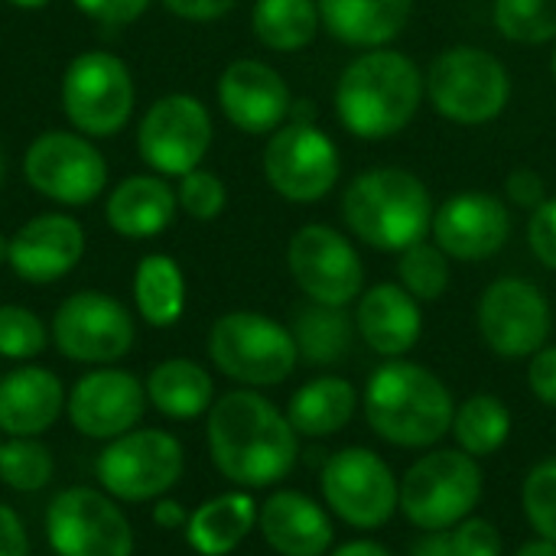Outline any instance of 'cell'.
I'll return each instance as SVG.
<instances>
[{"label":"cell","instance_id":"6da1fadb","mask_svg":"<svg viewBox=\"0 0 556 556\" xmlns=\"http://www.w3.org/2000/svg\"><path fill=\"white\" fill-rule=\"evenodd\" d=\"M205 440L215 469L238 489L283 482L300 456V433L287 410L254 388L222 394L205 414Z\"/></svg>","mask_w":556,"mask_h":556},{"label":"cell","instance_id":"7a4b0ae2","mask_svg":"<svg viewBox=\"0 0 556 556\" xmlns=\"http://www.w3.org/2000/svg\"><path fill=\"white\" fill-rule=\"evenodd\" d=\"M427 75L397 49H368L355 55L336 85L339 124L358 140L397 137L420 111Z\"/></svg>","mask_w":556,"mask_h":556},{"label":"cell","instance_id":"3957f363","mask_svg":"<svg viewBox=\"0 0 556 556\" xmlns=\"http://www.w3.org/2000/svg\"><path fill=\"white\" fill-rule=\"evenodd\" d=\"M371 430L391 446L427 450L453 430V394L430 368L388 358L371 371L362 397Z\"/></svg>","mask_w":556,"mask_h":556},{"label":"cell","instance_id":"277c9868","mask_svg":"<svg viewBox=\"0 0 556 556\" xmlns=\"http://www.w3.org/2000/svg\"><path fill=\"white\" fill-rule=\"evenodd\" d=\"M433 195L427 182L401 166L358 173L342 195L345 228L368 248L401 254L424 241L433 225Z\"/></svg>","mask_w":556,"mask_h":556},{"label":"cell","instance_id":"5b68a950","mask_svg":"<svg viewBox=\"0 0 556 556\" xmlns=\"http://www.w3.org/2000/svg\"><path fill=\"white\" fill-rule=\"evenodd\" d=\"M208 358L225 378L257 391L283 384L293 375L300 352L290 326L254 309H235L212 323Z\"/></svg>","mask_w":556,"mask_h":556},{"label":"cell","instance_id":"8992f818","mask_svg":"<svg viewBox=\"0 0 556 556\" xmlns=\"http://www.w3.org/2000/svg\"><path fill=\"white\" fill-rule=\"evenodd\" d=\"M427 98L459 127L492 124L511 101V72L479 46H450L427 68Z\"/></svg>","mask_w":556,"mask_h":556},{"label":"cell","instance_id":"52a82bcc","mask_svg":"<svg viewBox=\"0 0 556 556\" xmlns=\"http://www.w3.org/2000/svg\"><path fill=\"white\" fill-rule=\"evenodd\" d=\"M482 502V469L463 450H433L401 479V511L424 534L453 531Z\"/></svg>","mask_w":556,"mask_h":556},{"label":"cell","instance_id":"ba28073f","mask_svg":"<svg viewBox=\"0 0 556 556\" xmlns=\"http://www.w3.org/2000/svg\"><path fill=\"white\" fill-rule=\"evenodd\" d=\"M186 469L182 443L153 427H134L117 440H108L94 459V476L101 489L127 505H143L163 498L179 485Z\"/></svg>","mask_w":556,"mask_h":556},{"label":"cell","instance_id":"9c48e42d","mask_svg":"<svg viewBox=\"0 0 556 556\" xmlns=\"http://www.w3.org/2000/svg\"><path fill=\"white\" fill-rule=\"evenodd\" d=\"M134 75L127 62L104 49L78 52L62 75V111L85 137H114L134 114Z\"/></svg>","mask_w":556,"mask_h":556},{"label":"cell","instance_id":"30bf717a","mask_svg":"<svg viewBox=\"0 0 556 556\" xmlns=\"http://www.w3.org/2000/svg\"><path fill=\"white\" fill-rule=\"evenodd\" d=\"M52 345L62 358L101 368L117 365L137 339V326L130 309L101 290H78L59 303L49 326Z\"/></svg>","mask_w":556,"mask_h":556},{"label":"cell","instance_id":"8fae6325","mask_svg":"<svg viewBox=\"0 0 556 556\" xmlns=\"http://www.w3.org/2000/svg\"><path fill=\"white\" fill-rule=\"evenodd\" d=\"M46 541L55 556H134V528L104 489H62L46 508Z\"/></svg>","mask_w":556,"mask_h":556},{"label":"cell","instance_id":"7c38bea8","mask_svg":"<svg viewBox=\"0 0 556 556\" xmlns=\"http://www.w3.org/2000/svg\"><path fill=\"white\" fill-rule=\"evenodd\" d=\"M33 192L55 205H91L108 186V163L91 137L78 130H42L23 156Z\"/></svg>","mask_w":556,"mask_h":556},{"label":"cell","instance_id":"4fadbf2b","mask_svg":"<svg viewBox=\"0 0 556 556\" xmlns=\"http://www.w3.org/2000/svg\"><path fill=\"white\" fill-rule=\"evenodd\" d=\"M323 498L336 518L358 531L384 528L401 508V482L391 466L365 446L339 450L323 466Z\"/></svg>","mask_w":556,"mask_h":556},{"label":"cell","instance_id":"5bb4252c","mask_svg":"<svg viewBox=\"0 0 556 556\" xmlns=\"http://www.w3.org/2000/svg\"><path fill=\"white\" fill-rule=\"evenodd\" d=\"M264 179L287 202H319L329 195L342 176V160L336 140L316 124L287 121L267 137L264 147Z\"/></svg>","mask_w":556,"mask_h":556},{"label":"cell","instance_id":"9a60e30c","mask_svg":"<svg viewBox=\"0 0 556 556\" xmlns=\"http://www.w3.org/2000/svg\"><path fill=\"white\" fill-rule=\"evenodd\" d=\"M212 114L186 91L156 98L137 127V153L156 176H186L202 166L212 147Z\"/></svg>","mask_w":556,"mask_h":556},{"label":"cell","instance_id":"2e32d148","mask_svg":"<svg viewBox=\"0 0 556 556\" xmlns=\"http://www.w3.org/2000/svg\"><path fill=\"white\" fill-rule=\"evenodd\" d=\"M476 323L495 355L531 358L551 339L554 309L538 283L525 277H498L479 296Z\"/></svg>","mask_w":556,"mask_h":556},{"label":"cell","instance_id":"e0dca14e","mask_svg":"<svg viewBox=\"0 0 556 556\" xmlns=\"http://www.w3.org/2000/svg\"><path fill=\"white\" fill-rule=\"evenodd\" d=\"M287 267L306 300L323 306H349L362 296L365 264L355 244L332 225H303L287 244Z\"/></svg>","mask_w":556,"mask_h":556},{"label":"cell","instance_id":"ac0fdd59","mask_svg":"<svg viewBox=\"0 0 556 556\" xmlns=\"http://www.w3.org/2000/svg\"><path fill=\"white\" fill-rule=\"evenodd\" d=\"M147 404V388L134 371L101 365L85 371L72 384L65 397V414L75 433H81L85 440L108 443L140 427Z\"/></svg>","mask_w":556,"mask_h":556},{"label":"cell","instance_id":"d6986e66","mask_svg":"<svg viewBox=\"0 0 556 556\" xmlns=\"http://www.w3.org/2000/svg\"><path fill=\"white\" fill-rule=\"evenodd\" d=\"M430 235L450 261H489L511 238V208L492 192H456L433 208Z\"/></svg>","mask_w":556,"mask_h":556},{"label":"cell","instance_id":"ffe728a7","mask_svg":"<svg viewBox=\"0 0 556 556\" xmlns=\"http://www.w3.org/2000/svg\"><path fill=\"white\" fill-rule=\"evenodd\" d=\"M218 108L231 127L251 137H270L290 121L293 94L283 75L261 59H235L218 78Z\"/></svg>","mask_w":556,"mask_h":556},{"label":"cell","instance_id":"44dd1931","mask_svg":"<svg viewBox=\"0 0 556 556\" xmlns=\"http://www.w3.org/2000/svg\"><path fill=\"white\" fill-rule=\"evenodd\" d=\"M85 257V228L65 212H42L10 235L7 267L33 287L68 277Z\"/></svg>","mask_w":556,"mask_h":556},{"label":"cell","instance_id":"7402d4cb","mask_svg":"<svg viewBox=\"0 0 556 556\" xmlns=\"http://www.w3.org/2000/svg\"><path fill=\"white\" fill-rule=\"evenodd\" d=\"M257 531L280 556H323L336 541L326 508L293 489H280L257 505Z\"/></svg>","mask_w":556,"mask_h":556},{"label":"cell","instance_id":"603a6c76","mask_svg":"<svg viewBox=\"0 0 556 556\" xmlns=\"http://www.w3.org/2000/svg\"><path fill=\"white\" fill-rule=\"evenodd\" d=\"M355 329L381 358H404L420 342L424 313L401 283H375L358 296Z\"/></svg>","mask_w":556,"mask_h":556},{"label":"cell","instance_id":"cb8c5ba5","mask_svg":"<svg viewBox=\"0 0 556 556\" xmlns=\"http://www.w3.org/2000/svg\"><path fill=\"white\" fill-rule=\"evenodd\" d=\"M65 388L42 365H20L0 378V433L42 437L65 410Z\"/></svg>","mask_w":556,"mask_h":556},{"label":"cell","instance_id":"d4e9b609","mask_svg":"<svg viewBox=\"0 0 556 556\" xmlns=\"http://www.w3.org/2000/svg\"><path fill=\"white\" fill-rule=\"evenodd\" d=\"M179 212L176 189L166 182V176L156 173H137L121 179L104 202V218L114 235L130 241H147L163 235Z\"/></svg>","mask_w":556,"mask_h":556},{"label":"cell","instance_id":"484cf974","mask_svg":"<svg viewBox=\"0 0 556 556\" xmlns=\"http://www.w3.org/2000/svg\"><path fill=\"white\" fill-rule=\"evenodd\" d=\"M323 29L355 49L394 42L414 10V0H316Z\"/></svg>","mask_w":556,"mask_h":556},{"label":"cell","instance_id":"4316f807","mask_svg":"<svg viewBox=\"0 0 556 556\" xmlns=\"http://www.w3.org/2000/svg\"><path fill=\"white\" fill-rule=\"evenodd\" d=\"M257 528V502L248 489L222 492L202 502L186 521V541L199 556L235 554Z\"/></svg>","mask_w":556,"mask_h":556},{"label":"cell","instance_id":"83f0119b","mask_svg":"<svg viewBox=\"0 0 556 556\" xmlns=\"http://www.w3.org/2000/svg\"><path fill=\"white\" fill-rule=\"evenodd\" d=\"M147 401L169 420H195L215 404L212 375L192 358H166L143 381Z\"/></svg>","mask_w":556,"mask_h":556},{"label":"cell","instance_id":"f1b7e54d","mask_svg":"<svg viewBox=\"0 0 556 556\" xmlns=\"http://www.w3.org/2000/svg\"><path fill=\"white\" fill-rule=\"evenodd\" d=\"M355 407H358L355 388L345 378L326 375L293 391L287 404V417L300 437L323 440V437H336L339 430H345V424L355 417Z\"/></svg>","mask_w":556,"mask_h":556},{"label":"cell","instance_id":"f546056e","mask_svg":"<svg viewBox=\"0 0 556 556\" xmlns=\"http://www.w3.org/2000/svg\"><path fill=\"white\" fill-rule=\"evenodd\" d=\"M134 306L153 329H169L186 313V277L169 254H147L134 270Z\"/></svg>","mask_w":556,"mask_h":556},{"label":"cell","instance_id":"4dcf8cb0","mask_svg":"<svg viewBox=\"0 0 556 556\" xmlns=\"http://www.w3.org/2000/svg\"><path fill=\"white\" fill-rule=\"evenodd\" d=\"M290 332L300 358L309 365H336L352 349L355 319L345 313V306H323L306 300L300 309H293Z\"/></svg>","mask_w":556,"mask_h":556},{"label":"cell","instance_id":"1f68e13d","mask_svg":"<svg viewBox=\"0 0 556 556\" xmlns=\"http://www.w3.org/2000/svg\"><path fill=\"white\" fill-rule=\"evenodd\" d=\"M323 26L316 0H257L251 10V29L264 49L296 52L306 49Z\"/></svg>","mask_w":556,"mask_h":556},{"label":"cell","instance_id":"d6a6232c","mask_svg":"<svg viewBox=\"0 0 556 556\" xmlns=\"http://www.w3.org/2000/svg\"><path fill=\"white\" fill-rule=\"evenodd\" d=\"M450 433L456 437L459 450L472 459L495 456L511 437V410L495 394H472L463 404H456Z\"/></svg>","mask_w":556,"mask_h":556},{"label":"cell","instance_id":"836d02e7","mask_svg":"<svg viewBox=\"0 0 556 556\" xmlns=\"http://www.w3.org/2000/svg\"><path fill=\"white\" fill-rule=\"evenodd\" d=\"M55 476L52 450L39 437L0 440V482L20 495L42 492Z\"/></svg>","mask_w":556,"mask_h":556},{"label":"cell","instance_id":"e575fe53","mask_svg":"<svg viewBox=\"0 0 556 556\" xmlns=\"http://www.w3.org/2000/svg\"><path fill=\"white\" fill-rule=\"evenodd\" d=\"M450 257L433 241H417L397 254V280L417 303H433L450 290Z\"/></svg>","mask_w":556,"mask_h":556},{"label":"cell","instance_id":"d590c367","mask_svg":"<svg viewBox=\"0 0 556 556\" xmlns=\"http://www.w3.org/2000/svg\"><path fill=\"white\" fill-rule=\"evenodd\" d=\"M495 29L521 46L556 42V0H495Z\"/></svg>","mask_w":556,"mask_h":556},{"label":"cell","instance_id":"8d00e7d4","mask_svg":"<svg viewBox=\"0 0 556 556\" xmlns=\"http://www.w3.org/2000/svg\"><path fill=\"white\" fill-rule=\"evenodd\" d=\"M49 329L46 323L20 303H3L0 306V358L7 362H33L46 352L49 345Z\"/></svg>","mask_w":556,"mask_h":556},{"label":"cell","instance_id":"74e56055","mask_svg":"<svg viewBox=\"0 0 556 556\" xmlns=\"http://www.w3.org/2000/svg\"><path fill=\"white\" fill-rule=\"evenodd\" d=\"M521 508L538 538L556 544V459L538 463L521 485Z\"/></svg>","mask_w":556,"mask_h":556},{"label":"cell","instance_id":"f35d334b","mask_svg":"<svg viewBox=\"0 0 556 556\" xmlns=\"http://www.w3.org/2000/svg\"><path fill=\"white\" fill-rule=\"evenodd\" d=\"M176 199H179V208L189 218H195V222H215L225 212V205H228V189H225V182H222L218 173L199 166V169L179 176Z\"/></svg>","mask_w":556,"mask_h":556},{"label":"cell","instance_id":"ab89813d","mask_svg":"<svg viewBox=\"0 0 556 556\" xmlns=\"http://www.w3.org/2000/svg\"><path fill=\"white\" fill-rule=\"evenodd\" d=\"M456 556H502L505 544H502V531L485 521V518H466L453 528L450 534Z\"/></svg>","mask_w":556,"mask_h":556},{"label":"cell","instance_id":"60d3db41","mask_svg":"<svg viewBox=\"0 0 556 556\" xmlns=\"http://www.w3.org/2000/svg\"><path fill=\"white\" fill-rule=\"evenodd\" d=\"M528 244L547 270H556V199L551 195L528 218Z\"/></svg>","mask_w":556,"mask_h":556},{"label":"cell","instance_id":"b9f144b4","mask_svg":"<svg viewBox=\"0 0 556 556\" xmlns=\"http://www.w3.org/2000/svg\"><path fill=\"white\" fill-rule=\"evenodd\" d=\"M88 20L101 23V26H130L137 23L150 0H72Z\"/></svg>","mask_w":556,"mask_h":556},{"label":"cell","instance_id":"7bdbcfd3","mask_svg":"<svg viewBox=\"0 0 556 556\" xmlns=\"http://www.w3.org/2000/svg\"><path fill=\"white\" fill-rule=\"evenodd\" d=\"M505 195H508V202H511V205L534 212V208L547 199L544 176H541V173H534L531 166H518V169H511V173H508V179H505Z\"/></svg>","mask_w":556,"mask_h":556},{"label":"cell","instance_id":"ee69618b","mask_svg":"<svg viewBox=\"0 0 556 556\" xmlns=\"http://www.w3.org/2000/svg\"><path fill=\"white\" fill-rule=\"evenodd\" d=\"M528 388L544 407H556V345H544L541 352L531 355Z\"/></svg>","mask_w":556,"mask_h":556},{"label":"cell","instance_id":"f6af8a7d","mask_svg":"<svg viewBox=\"0 0 556 556\" xmlns=\"http://www.w3.org/2000/svg\"><path fill=\"white\" fill-rule=\"evenodd\" d=\"M163 7L182 20H192V23H208V20H218L225 13H231L238 7V0H163Z\"/></svg>","mask_w":556,"mask_h":556},{"label":"cell","instance_id":"bcb514c9","mask_svg":"<svg viewBox=\"0 0 556 556\" xmlns=\"http://www.w3.org/2000/svg\"><path fill=\"white\" fill-rule=\"evenodd\" d=\"M0 556H29V538L23 518L0 502Z\"/></svg>","mask_w":556,"mask_h":556},{"label":"cell","instance_id":"7dc6e473","mask_svg":"<svg viewBox=\"0 0 556 556\" xmlns=\"http://www.w3.org/2000/svg\"><path fill=\"white\" fill-rule=\"evenodd\" d=\"M186 521H189V511L179 505V502H173V498H156L153 502V525L160 528V531H186Z\"/></svg>","mask_w":556,"mask_h":556},{"label":"cell","instance_id":"c3c4849f","mask_svg":"<svg viewBox=\"0 0 556 556\" xmlns=\"http://www.w3.org/2000/svg\"><path fill=\"white\" fill-rule=\"evenodd\" d=\"M407 556H456L453 551V541H450V534L446 531H433V534H424Z\"/></svg>","mask_w":556,"mask_h":556},{"label":"cell","instance_id":"681fc988","mask_svg":"<svg viewBox=\"0 0 556 556\" xmlns=\"http://www.w3.org/2000/svg\"><path fill=\"white\" fill-rule=\"evenodd\" d=\"M332 556H391L381 544H375V541H349V544H342L339 551Z\"/></svg>","mask_w":556,"mask_h":556},{"label":"cell","instance_id":"f907efd6","mask_svg":"<svg viewBox=\"0 0 556 556\" xmlns=\"http://www.w3.org/2000/svg\"><path fill=\"white\" fill-rule=\"evenodd\" d=\"M290 121H296V124H316V108H313V101H306V98L293 101Z\"/></svg>","mask_w":556,"mask_h":556},{"label":"cell","instance_id":"816d5d0a","mask_svg":"<svg viewBox=\"0 0 556 556\" xmlns=\"http://www.w3.org/2000/svg\"><path fill=\"white\" fill-rule=\"evenodd\" d=\"M515 556H556V544L554 541H544V538H538V541H528L521 551Z\"/></svg>","mask_w":556,"mask_h":556},{"label":"cell","instance_id":"f5cc1de1","mask_svg":"<svg viewBox=\"0 0 556 556\" xmlns=\"http://www.w3.org/2000/svg\"><path fill=\"white\" fill-rule=\"evenodd\" d=\"M10 7H16V10H42L46 3H52V0H7Z\"/></svg>","mask_w":556,"mask_h":556},{"label":"cell","instance_id":"db71d44e","mask_svg":"<svg viewBox=\"0 0 556 556\" xmlns=\"http://www.w3.org/2000/svg\"><path fill=\"white\" fill-rule=\"evenodd\" d=\"M7 254H10V238H3V231H0V267L7 264Z\"/></svg>","mask_w":556,"mask_h":556},{"label":"cell","instance_id":"11a10c76","mask_svg":"<svg viewBox=\"0 0 556 556\" xmlns=\"http://www.w3.org/2000/svg\"><path fill=\"white\" fill-rule=\"evenodd\" d=\"M3 179H7V156H3V150H0V186H3Z\"/></svg>","mask_w":556,"mask_h":556},{"label":"cell","instance_id":"9f6ffc18","mask_svg":"<svg viewBox=\"0 0 556 556\" xmlns=\"http://www.w3.org/2000/svg\"><path fill=\"white\" fill-rule=\"evenodd\" d=\"M551 72H554V81H556V49H554V55H551Z\"/></svg>","mask_w":556,"mask_h":556}]
</instances>
